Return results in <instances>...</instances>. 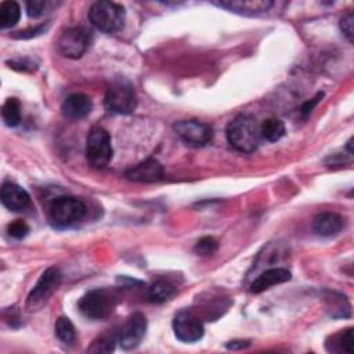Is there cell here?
<instances>
[{
    "label": "cell",
    "instance_id": "obj_1",
    "mask_svg": "<svg viewBox=\"0 0 354 354\" xmlns=\"http://www.w3.org/2000/svg\"><path fill=\"white\" fill-rule=\"evenodd\" d=\"M227 140L231 147L239 152H253L260 142V126L250 115H238L234 118L225 130Z\"/></svg>",
    "mask_w": 354,
    "mask_h": 354
},
{
    "label": "cell",
    "instance_id": "obj_2",
    "mask_svg": "<svg viewBox=\"0 0 354 354\" xmlns=\"http://www.w3.org/2000/svg\"><path fill=\"white\" fill-rule=\"evenodd\" d=\"M116 295L112 290L97 288L84 293L80 297L77 307L86 318L100 321L112 315L116 307Z\"/></svg>",
    "mask_w": 354,
    "mask_h": 354
},
{
    "label": "cell",
    "instance_id": "obj_3",
    "mask_svg": "<svg viewBox=\"0 0 354 354\" xmlns=\"http://www.w3.org/2000/svg\"><path fill=\"white\" fill-rule=\"evenodd\" d=\"M86 214V205L75 196H58L48 207V220L55 228H68L79 223Z\"/></svg>",
    "mask_w": 354,
    "mask_h": 354
},
{
    "label": "cell",
    "instance_id": "obj_4",
    "mask_svg": "<svg viewBox=\"0 0 354 354\" xmlns=\"http://www.w3.org/2000/svg\"><path fill=\"white\" fill-rule=\"evenodd\" d=\"M88 19L95 29L104 33H113L122 29L126 19V11L124 7L118 3L97 1L88 10Z\"/></svg>",
    "mask_w": 354,
    "mask_h": 354
},
{
    "label": "cell",
    "instance_id": "obj_5",
    "mask_svg": "<svg viewBox=\"0 0 354 354\" xmlns=\"http://www.w3.org/2000/svg\"><path fill=\"white\" fill-rule=\"evenodd\" d=\"M61 281H62V274H61L59 268L55 266L48 267L40 275L39 281L29 292V295L26 297V303H25L26 310L32 311V313L41 310L48 303L51 296L55 293V290L61 285Z\"/></svg>",
    "mask_w": 354,
    "mask_h": 354
},
{
    "label": "cell",
    "instance_id": "obj_6",
    "mask_svg": "<svg viewBox=\"0 0 354 354\" xmlns=\"http://www.w3.org/2000/svg\"><path fill=\"white\" fill-rule=\"evenodd\" d=\"M112 155L113 149L109 133L100 126H94L88 131L86 141V159L88 165L95 169H102L108 166Z\"/></svg>",
    "mask_w": 354,
    "mask_h": 354
},
{
    "label": "cell",
    "instance_id": "obj_7",
    "mask_svg": "<svg viewBox=\"0 0 354 354\" xmlns=\"http://www.w3.org/2000/svg\"><path fill=\"white\" fill-rule=\"evenodd\" d=\"M138 104L137 94L129 82L119 80L113 83L104 98V106L111 113L129 115L136 111Z\"/></svg>",
    "mask_w": 354,
    "mask_h": 354
},
{
    "label": "cell",
    "instance_id": "obj_8",
    "mask_svg": "<svg viewBox=\"0 0 354 354\" xmlns=\"http://www.w3.org/2000/svg\"><path fill=\"white\" fill-rule=\"evenodd\" d=\"M57 44L64 57L77 59L91 44V32L83 26L68 28L61 33Z\"/></svg>",
    "mask_w": 354,
    "mask_h": 354
},
{
    "label": "cell",
    "instance_id": "obj_9",
    "mask_svg": "<svg viewBox=\"0 0 354 354\" xmlns=\"http://www.w3.org/2000/svg\"><path fill=\"white\" fill-rule=\"evenodd\" d=\"M171 326L176 337L183 343L199 342L205 333L202 321L188 310L178 311L173 318Z\"/></svg>",
    "mask_w": 354,
    "mask_h": 354
},
{
    "label": "cell",
    "instance_id": "obj_10",
    "mask_svg": "<svg viewBox=\"0 0 354 354\" xmlns=\"http://www.w3.org/2000/svg\"><path fill=\"white\" fill-rule=\"evenodd\" d=\"M174 133L189 145H205L213 138V129L210 124L199 120H178L173 124Z\"/></svg>",
    "mask_w": 354,
    "mask_h": 354
},
{
    "label": "cell",
    "instance_id": "obj_11",
    "mask_svg": "<svg viewBox=\"0 0 354 354\" xmlns=\"http://www.w3.org/2000/svg\"><path fill=\"white\" fill-rule=\"evenodd\" d=\"M147 332V318L142 313H133L119 333V344L123 350H133L140 346Z\"/></svg>",
    "mask_w": 354,
    "mask_h": 354
},
{
    "label": "cell",
    "instance_id": "obj_12",
    "mask_svg": "<svg viewBox=\"0 0 354 354\" xmlns=\"http://www.w3.org/2000/svg\"><path fill=\"white\" fill-rule=\"evenodd\" d=\"M124 177L137 183H156L163 178V169L155 159H147L124 171Z\"/></svg>",
    "mask_w": 354,
    "mask_h": 354
},
{
    "label": "cell",
    "instance_id": "obj_13",
    "mask_svg": "<svg viewBox=\"0 0 354 354\" xmlns=\"http://www.w3.org/2000/svg\"><path fill=\"white\" fill-rule=\"evenodd\" d=\"M91 108L93 102L90 97L83 93L69 94L61 105L62 115L71 120H79L86 118L91 112Z\"/></svg>",
    "mask_w": 354,
    "mask_h": 354
},
{
    "label": "cell",
    "instance_id": "obj_14",
    "mask_svg": "<svg viewBox=\"0 0 354 354\" xmlns=\"http://www.w3.org/2000/svg\"><path fill=\"white\" fill-rule=\"evenodd\" d=\"M292 274L289 270L283 268V267H274V268H268L266 271H263L260 275H257L254 278V281L250 283V292L257 295L261 293L267 289H270L271 286L283 283L290 281Z\"/></svg>",
    "mask_w": 354,
    "mask_h": 354
},
{
    "label": "cell",
    "instance_id": "obj_15",
    "mask_svg": "<svg viewBox=\"0 0 354 354\" xmlns=\"http://www.w3.org/2000/svg\"><path fill=\"white\" fill-rule=\"evenodd\" d=\"M213 4L243 15H259L267 12L272 7V1L270 0H225L214 1Z\"/></svg>",
    "mask_w": 354,
    "mask_h": 354
},
{
    "label": "cell",
    "instance_id": "obj_16",
    "mask_svg": "<svg viewBox=\"0 0 354 354\" xmlns=\"http://www.w3.org/2000/svg\"><path fill=\"white\" fill-rule=\"evenodd\" d=\"M1 203L11 212H22L30 202L29 194L14 183H4L0 192Z\"/></svg>",
    "mask_w": 354,
    "mask_h": 354
},
{
    "label": "cell",
    "instance_id": "obj_17",
    "mask_svg": "<svg viewBox=\"0 0 354 354\" xmlns=\"http://www.w3.org/2000/svg\"><path fill=\"white\" fill-rule=\"evenodd\" d=\"M313 228L321 236H335L344 228V218L335 212H322L314 217Z\"/></svg>",
    "mask_w": 354,
    "mask_h": 354
},
{
    "label": "cell",
    "instance_id": "obj_18",
    "mask_svg": "<svg viewBox=\"0 0 354 354\" xmlns=\"http://www.w3.org/2000/svg\"><path fill=\"white\" fill-rule=\"evenodd\" d=\"M21 18V7L17 1L7 0L0 4V26L3 29L17 25Z\"/></svg>",
    "mask_w": 354,
    "mask_h": 354
},
{
    "label": "cell",
    "instance_id": "obj_19",
    "mask_svg": "<svg viewBox=\"0 0 354 354\" xmlns=\"http://www.w3.org/2000/svg\"><path fill=\"white\" fill-rule=\"evenodd\" d=\"M260 134L264 140L275 142L285 136V124L281 119L268 118L260 126Z\"/></svg>",
    "mask_w": 354,
    "mask_h": 354
},
{
    "label": "cell",
    "instance_id": "obj_20",
    "mask_svg": "<svg viewBox=\"0 0 354 354\" xmlns=\"http://www.w3.org/2000/svg\"><path fill=\"white\" fill-rule=\"evenodd\" d=\"M54 332L58 340L66 346H72L76 342V329L68 317H59L55 321Z\"/></svg>",
    "mask_w": 354,
    "mask_h": 354
},
{
    "label": "cell",
    "instance_id": "obj_21",
    "mask_svg": "<svg viewBox=\"0 0 354 354\" xmlns=\"http://www.w3.org/2000/svg\"><path fill=\"white\" fill-rule=\"evenodd\" d=\"M176 289L171 283H169L167 281H155L149 288H148V299L153 303H163L166 300H169L173 295H174Z\"/></svg>",
    "mask_w": 354,
    "mask_h": 354
},
{
    "label": "cell",
    "instance_id": "obj_22",
    "mask_svg": "<svg viewBox=\"0 0 354 354\" xmlns=\"http://www.w3.org/2000/svg\"><path fill=\"white\" fill-rule=\"evenodd\" d=\"M1 118L6 126L15 127L21 122V104L17 98H7L1 106Z\"/></svg>",
    "mask_w": 354,
    "mask_h": 354
},
{
    "label": "cell",
    "instance_id": "obj_23",
    "mask_svg": "<svg viewBox=\"0 0 354 354\" xmlns=\"http://www.w3.org/2000/svg\"><path fill=\"white\" fill-rule=\"evenodd\" d=\"M119 342V336L116 337L115 333L106 332L101 336H98L91 346L87 348V351L90 353H111L115 348V343Z\"/></svg>",
    "mask_w": 354,
    "mask_h": 354
},
{
    "label": "cell",
    "instance_id": "obj_24",
    "mask_svg": "<svg viewBox=\"0 0 354 354\" xmlns=\"http://www.w3.org/2000/svg\"><path fill=\"white\" fill-rule=\"evenodd\" d=\"M332 343L339 346V348L336 351H344V353L353 354V351H354L353 328H347V329L342 330L340 333L332 336Z\"/></svg>",
    "mask_w": 354,
    "mask_h": 354
},
{
    "label": "cell",
    "instance_id": "obj_25",
    "mask_svg": "<svg viewBox=\"0 0 354 354\" xmlns=\"http://www.w3.org/2000/svg\"><path fill=\"white\" fill-rule=\"evenodd\" d=\"M216 250H217V241L213 236L201 238L194 248V252L199 256H210Z\"/></svg>",
    "mask_w": 354,
    "mask_h": 354
},
{
    "label": "cell",
    "instance_id": "obj_26",
    "mask_svg": "<svg viewBox=\"0 0 354 354\" xmlns=\"http://www.w3.org/2000/svg\"><path fill=\"white\" fill-rule=\"evenodd\" d=\"M7 232L14 239H22L29 232V225L22 220H15L7 225Z\"/></svg>",
    "mask_w": 354,
    "mask_h": 354
},
{
    "label": "cell",
    "instance_id": "obj_27",
    "mask_svg": "<svg viewBox=\"0 0 354 354\" xmlns=\"http://www.w3.org/2000/svg\"><path fill=\"white\" fill-rule=\"evenodd\" d=\"M340 30L342 33L347 37L350 43H353V36H354V14L350 11L346 15L340 18Z\"/></svg>",
    "mask_w": 354,
    "mask_h": 354
},
{
    "label": "cell",
    "instance_id": "obj_28",
    "mask_svg": "<svg viewBox=\"0 0 354 354\" xmlns=\"http://www.w3.org/2000/svg\"><path fill=\"white\" fill-rule=\"evenodd\" d=\"M47 1L46 0H30V1H26V12L30 18H37L40 17L46 7H47Z\"/></svg>",
    "mask_w": 354,
    "mask_h": 354
},
{
    "label": "cell",
    "instance_id": "obj_29",
    "mask_svg": "<svg viewBox=\"0 0 354 354\" xmlns=\"http://www.w3.org/2000/svg\"><path fill=\"white\" fill-rule=\"evenodd\" d=\"M322 97H324V93L322 91H319V93H317L311 100H308V101H306L303 105H301V108H300V115H301V118H308L310 116V113L313 112V109L318 105V102L322 100Z\"/></svg>",
    "mask_w": 354,
    "mask_h": 354
},
{
    "label": "cell",
    "instance_id": "obj_30",
    "mask_svg": "<svg viewBox=\"0 0 354 354\" xmlns=\"http://www.w3.org/2000/svg\"><path fill=\"white\" fill-rule=\"evenodd\" d=\"M48 28V24H41L39 26H35V28H30V29H25V30H21L18 32V35H15L17 39H30V37H36L41 33H44Z\"/></svg>",
    "mask_w": 354,
    "mask_h": 354
},
{
    "label": "cell",
    "instance_id": "obj_31",
    "mask_svg": "<svg viewBox=\"0 0 354 354\" xmlns=\"http://www.w3.org/2000/svg\"><path fill=\"white\" fill-rule=\"evenodd\" d=\"M249 340H232L227 343V348L230 350H239V348H246L249 346Z\"/></svg>",
    "mask_w": 354,
    "mask_h": 354
},
{
    "label": "cell",
    "instance_id": "obj_32",
    "mask_svg": "<svg viewBox=\"0 0 354 354\" xmlns=\"http://www.w3.org/2000/svg\"><path fill=\"white\" fill-rule=\"evenodd\" d=\"M351 145H353V138H350V140H348V142H347V145H346V148L348 149V153H353V148H351Z\"/></svg>",
    "mask_w": 354,
    "mask_h": 354
}]
</instances>
